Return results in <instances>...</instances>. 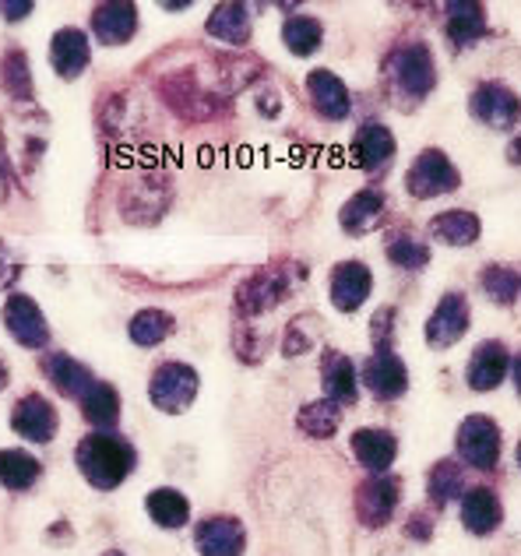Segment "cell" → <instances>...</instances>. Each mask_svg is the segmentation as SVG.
Here are the masks:
<instances>
[{"label":"cell","instance_id":"obj_13","mask_svg":"<svg viewBox=\"0 0 521 556\" xmlns=\"http://www.w3.org/2000/svg\"><path fill=\"white\" fill-rule=\"evenodd\" d=\"M469 113L475 116L480 124L494 127V130H511L518 127V96L500 81H483L480 89L472 92L469 99Z\"/></svg>","mask_w":521,"mask_h":556},{"label":"cell","instance_id":"obj_25","mask_svg":"<svg viewBox=\"0 0 521 556\" xmlns=\"http://www.w3.org/2000/svg\"><path fill=\"white\" fill-rule=\"evenodd\" d=\"M427 232H430L433 243H444V247H472L475 240H480L483 223H480V215L469 212V208H447V212L430 218Z\"/></svg>","mask_w":521,"mask_h":556},{"label":"cell","instance_id":"obj_20","mask_svg":"<svg viewBox=\"0 0 521 556\" xmlns=\"http://www.w3.org/2000/svg\"><path fill=\"white\" fill-rule=\"evenodd\" d=\"M92 36L103 42V47H124V42L135 39L138 33V8L124 4V0H106V4L92 8Z\"/></svg>","mask_w":521,"mask_h":556},{"label":"cell","instance_id":"obj_1","mask_svg":"<svg viewBox=\"0 0 521 556\" xmlns=\"http://www.w3.org/2000/svg\"><path fill=\"white\" fill-rule=\"evenodd\" d=\"M75 465L89 486L110 493L130 479L138 465V451L120 433H89L75 451Z\"/></svg>","mask_w":521,"mask_h":556},{"label":"cell","instance_id":"obj_26","mask_svg":"<svg viewBox=\"0 0 521 556\" xmlns=\"http://www.w3.org/2000/svg\"><path fill=\"white\" fill-rule=\"evenodd\" d=\"M444 11H447L444 33L455 47H472V42H480L490 33L486 8L475 4V0H455V4H447Z\"/></svg>","mask_w":521,"mask_h":556},{"label":"cell","instance_id":"obj_14","mask_svg":"<svg viewBox=\"0 0 521 556\" xmlns=\"http://www.w3.org/2000/svg\"><path fill=\"white\" fill-rule=\"evenodd\" d=\"M356 377L364 380L378 402H398L409 391V367H405L398 353H373Z\"/></svg>","mask_w":521,"mask_h":556},{"label":"cell","instance_id":"obj_16","mask_svg":"<svg viewBox=\"0 0 521 556\" xmlns=\"http://www.w3.org/2000/svg\"><path fill=\"white\" fill-rule=\"evenodd\" d=\"M508 370H511V349L504 345L500 339H486L475 345V353L469 359V367H466V384L472 391H494L500 388L504 380H508Z\"/></svg>","mask_w":521,"mask_h":556},{"label":"cell","instance_id":"obj_46","mask_svg":"<svg viewBox=\"0 0 521 556\" xmlns=\"http://www.w3.org/2000/svg\"><path fill=\"white\" fill-rule=\"evenodd\" d=\"M103 556H127V553H120V549H110V553H103Z\"/></svg>","mask_w":521,"mask_h":556},{"label":"cell","instance_id":"obj_2","mask_svg":"<svg viewBox=\"0 0 521 556\" xmlns=\"http://www.w3.org/2000/svg\"><path fill=\"white\" fill-rule=\"evenodd\" d=\"M303 278H307V268H303L300 261H282V265H268V268L251 271L233 296V314L240 320L271 314L289 292L303 286Z\"/></svg>","mask_w":521,"mask_h":556},{"label":"cell","instance_id":"obj_6","mask_svg":"<svg viewBox=\"0 0 521 556\" xmlns=\"http://www.w3.org/2000/svg\"><path fill=\"white\" fill-rule=\"evenodd\" d=\"M455 451L461 465L469 468H494L500 462V422L490 419V416H466L458 422V433H455Z\"/></svg>","mask_w":521,"mask_h":556},{"label":"cell","instance_id":"obj_23","mask_svg":"<svg viewBox=\"0 0 521 556\" xmlns=\"http://www.w3.org/2000/svg\"><path fill=\"white\" fill-rule=\"evenodd\" d=\"M458 501H461V525H466V532L486 539V535H494L500 529L504 504L490 486H472V490L461 493Z\"/></svg>","mask_w":521,"mask_h":556},{"label":"cell","instance_id":"obj_15","mask_svg":"<svg viewBox=\"0 0 521 556\" xmlns=\"http://www.w3.org/2000/svg\"><path fill=\"white\" fill-rule=\"evenodd\" d=\"M370 289H373V271L364 265V261H339L335 271H331V282H328L331 306H335L339 314H356L359 306L367 303Z\"/></svg>","mask_w":521,"mask_h":556},{"label":"cell","instance_id":"obj_4","mask_svg":"<svg viewBox=\"0 0 521 556\" xmlns=\"http://www.w3.org/2000/svg\"><path fill=\"white\" fill-rule=\"evenodd\" d=\"M198 388H201L198 370L191 367V363H177V359L158 363L149 377V399L158 413H166V416L187 413L198 399Z\"/></svg>","mask_w":521,"mask_h":556},{"label":"cell","instance_id":"obj_7","mask_svg":"<svg viewBox=\"0 0 521 556\" xmlns=\"http://www.w3.org/2000/svg\"><path fill=\"white\" fill-rule=\"evenodd\" d=\"M402 482L395 476H367L356 486L353 496V510L364 529H384V525L395 518L398 501H402Z\"/></svg>","mask_w":521,"mask_h":556},{"label":"cell","instance_id":"obj_37","mask_svg":"<svg viewBox=\"0 0 521 556\" xmlns=\"http://www.w3.org/2000/svg\"><path fill=\"white\" fill-rule=\"evenodd\" d=\"M480 286L497 306H514L521 292V275L514 265H486L480 271Z\"/></svg>","mask_w":521,"mask_h":556},{"label":"cell","instance_id":"obj_8","mask_svg":"<svg viewBox=\"0 0 521 556\" xmlns=\"http://www.w3.org/2000/svg\"><path fill=\"white\" fill-rule=\"evenodd\" d=\"M0 317H4L8 334L22 349H33V353H39V349L50 345L47 314H42L39 303L33 296H25V292H11V296L4 300V311H0Z\"/></svg>","mask_w":521,"mask_h":556},{"label":"cell","instance_id":"obj_18","mask_svg":"<svg viewBox=\"0 0 521 556\" xmlns=\"http://www.w3.org/2000/svg\"><path fill=\"white\" fill-rule=\"evenodd\" d=\"M384 215H387V194L381 187H364L342 204L339 226L350 237H367V232H373L384 223Z\"/></svg>","mask_w":521,"mask_h":556},{"label":"cell","instance_id":"obj_41","mask_svg":"<svg viewBox=\"0 0 521 556\" xmlns=\"http://www.w3.org/2000/svg\"><path fill=\"white\" fill-rule=\"evenodd\" d=\"M433 532H437V521L427 507H416L409 510V518H405V539H416V543H430Z\"/></svg>","mask_w":521,"mask_h":556},{"label":"cell","instance_id":"obj_28","mask_svg":"<svg viewBox=\"0 0 521 556\" xmlns=\"http://www.w3.org/2000/svg\"><path fill=\"white\" fill-rule=\"evenodd\" d=\"M205 33L212 39L226 42V47H247L251 42V8L247 4H215Z\"/></svg>","mask_w":521,"mask_h":556},{"label":"cell","instance_id":"obj_27","mask_svg":"<svg viewBox=\"0 0 521 556\" xmlns=\"http://www.w3.org/2000/svg\"><path fill=\"white\" fill-rule=\"evenodd\" d=\"M81 405V416L85 422L96 430V433H113L120 422V394L113 384H106V380H96V384L85 391V399L78 402Z\"/></svg>","mask_w":521,"mask_h":556},{"label":"cell","instance_id":"obj_32","mask_svg":"<svg viewBox=\"0 0 521 556\" xmlns=\"http://www.w3.org/2000/svg\"><path fill=\"white\" fill-rule=\"evenodd\" d=\"M461 493H466V472H461V465L455 458H441L427 472V496H430V504L441 510L447 504H455Z\"/></svg>","mask_w":521,"mask_h":556},{"label":"cell","instance_id":"obj_19","mask_svg":"<svg viewBox=\"0 0 521 556\" xmlns=\"http://www.w3.org/2000/svg\"><path fill=\"white\" fill-rule=\"evenodd\" d=\"M50 64H53L56 75L67 78V81L81 78L85 71H89V64H92V42H89V36H85L81 28H75V25L56 28L53 42H50Z\"/></svg>","mask_w":521,"mask_h":556},{"label":"cell","instance_id":"obj_38","mask_svg":"<svg viewBox=\"0 0 521 556\" xmlns=\"http://www.w3.org/2000/svg\"><path fill=\"white\" fill-rule=\"evenodd\" d=\"M384 254L391 265L405 271H419L430 265V247L423 240H416L412 232H391L384 243Z\"/></svg>","mask_w":521,"mask_h":556},{"label":"cell","instance_id":"obj_42","mask_svg":"<svg viewBox=\"0 0 521 556\" xmlns=\"http://www.w3.org/2000/svg\"><path fill=\"white\" fill-rule=\"evenodd\" d=\"M18 275H22V268L14 265V257H11V251H8V243L0 240V286H11Z\"/></svg>","mask_w":521,"mask_h":556},{"label":"cell","instance_id":"obj_33","mask_svg":"<svg viewBox=\"0 0 521 556\" xmlns=\"http://www.w3.org/2000/svg\"><path fill=\"white\" fill-rule=\"evenodd\" d=\"M282 42L293 56H314L325 42V25L314 14H289L282 25Z\"/></svg>","mask_w":521,"mask_h":556},{"label":"cell","instance_id":"obj_30","mask_svg":"<svg viewBox=\"0 0 521 556\" xmlns=\"http://www.w3.org/2000/svg\"><path fill=\"white\" fill-rule=\"evenodd\" d=\"M42 476V465L36 455H28L22 447H4L0 451V486L11 493H25L33 490Z\"/></svg>","mask_w":521,"mask_h":556},{"label":"cell","instance_id":"obj_22","mask_svg":"<svg viewBox=\"0 0 521 556\" xmlns=\"http://www.w3.org/2000/svg\"><path fill=\"white\" fill-rule=\"evenodd\" d=\"M307 92H310L317 116H325L331 124H342L345 116L353 113V99H350V89H345V81L325 67H317L307 75Z\"/></svg>","mask_w":521,"mask_h":556},{"label":"cell","instance_id":"obj_24","mask_svg":"<svg viewBox=\"0 0 521 556\" xmlns=\"http://www.w3.org/2000/svg\"><path fill=\"white\" fill-rule=\"evenodd\" d=\"M321 380H325V399L335 402L339 408L356 405L359 399V377H356V363L339 353V349H328L321 356Z\"/></svg>","mask_w":521,"mask_h":556},{"label":"cell","instance_id":"obj_45","mask_svg":"<svg viewBox=\"0 0 521 556\" xmlns=\"http://www.w3.org/2000/svg\"><path fill=\"white\" fill-rule=\"evenodd\" d=\"M11 384V367H8V359L0 356V391H4Z\"/></svg>","mask_w":521,"mask_h":556},{"label":"cell","instance_id":"obj_31","mask_svg":"<svg viewBox=\"0 0 521 556\" xmlns=\"http://www.w3.org/2000/svg\"><path fill=\"white\" fill-rule=\"evenodd\" d=\"M173 331H177V317H173L169 311H158V306H144V311H138L127 325L130 342L141 345V349L163 345Z\"/></svg>","mask_w":521,"mask_h":556},{"label":"cell","instance_id":"obj_35","mask_svg":"<svg viewBox=\"0 0 521 556\" xmlns=\"http://www.w3.org/2000/svg\"><path fill=\"white\" fill-rule=\"evenodd\" d=\"M0 89H4L11 99L18 102H33L36 89H33V71H28V56L22 47H11L0 56Z\"/></svg>","mask_w":521,"mask_h":556},{"label":"cell","instance_id":"obj_44","mask_svg":"<svg viewBox=\"0 0 521 556\" xmlns=\"http://www.w3.org/2000/svg\"><path fill=\"white\" fill-rule=\"evenodd\" d=\"M8 190H11V169L4 163V155H0V201L8 198Z\"/></svg>","mask_w":521,"mask_h":556},{"label":"cell","instance_id":"obj_17","mask_svg":"<svg viewBox=\"0 0 521 556\" xmlns=\"http://www.w3.org/2000/svg\"><path fill=\"white\" fill-rule=\"evenodd\" d=\"M39 370L47 374L50 388L61 394V399H71V402H81L85 391L99 380L81 359H75L71 353H47L39 359Z\"/></svg>","mask_w":521,"mask_h":556},{"label":"cell","instance_id":"obj_11","mask_svg":"<svg viewBox=\"0 0 521 556\" xmlns=\"http://www.w3.org/2000/svg\"><path fill=\"white\" fill-rule=\"evenodd\" d=\"M194 546L201 556H243L247 553V529L233 515H212L194 525Z\"/></svg>","mask_w":521,"mask_h":556},{"label":"cell","instance_id":"obj_29","mask_svg":"<svg viewBox=\"0 0 521 556\" xmlns=\"http://www.w3.org/2000/svg\"><path fill=\"white\" fill-rule=\"evenodd\" d=\"M144 510H149V518L166 532H177V529H183L187 521H191V501H187V496L180 490H173V486L152 490L149 496H144Z\"/></svg>","mask_w":521,"mask_h":556},{"label":"cell","instance_id":"obj_43","mask_svg":"<svg viewBox=\"0 0 521 556\" xmlns=\"http://www.w3.org/2000/svg\"><path fill=\"white\" fill-rule=\"evenodd\" d=\"M33 8H36V4H28V0H25V4H0V11H4V18H8V22H22Z\"/></svg>","mask_w":521,"mask_h":556},{"label":"cell","instance_id":"obj_39","mask_svg":"<svg viewBox=\"0 0 521 556\" xmlns=\"http://www.w3.org/2000/svg\"><path fill=\"white\" fill-rule=\"evenodd\" d=\"M271 334L268 331H257L251 320H237L233 325V353L243 359V363H260L268 356V349H271Z\"/></svg>","mask_w":521,"mask_h":556},{"label":"cell","instance_id":"obj_34","mask_svg":"<svg viewBox=\"0 0 521 556\" xmlns=\"http://www.w3.org/2000/svg\"><path fill=\"white\" fill-rule=\"evenodd\" d=\"M296 427H300V433H307L310 441H328V437H335L342 427V408L328 399L307 402L296 413Z\"/></svg>","mask_w":521,"mask_h":556},{"label":"cell","instance_id":"obj_21","mask_svg":"<svg viewBox=\"0 0 521 556\" xmlns=\"http://www.w3.org/2000/svg\"><path fill=\"white\" fill-rule=\"evenodd\" d=\"M350 447L356 462L367 468L370 476H387V468L398 458V437L384 427H364L350 437Z\"/></svg>","mask_w":521,"mask_h":556},{"label":"cell","instance_id":"obj_36","mask_svg":"<svg viewBox=\"0 0 521 556\" xmlns=\"http://www.w3.org/2000/svg\"><path fill=\"white\" fill-rule=\"evenodd\" d=\"M321 325H325V320L317 317L314 311L296 314V317L285 325L282 353H285V356H307V353H314L317 342H321Z\"/></svg>","mask_w":521,"mask_h":556},{"label":"cell","instance_id":"obj_9","mask_svg":"<svg viewBox=\"0 0 521 556\" xmlns=\"http://www.w3.org/2000/svg\"><path fill=\"white\" fill-rule=\"evenodd\" d=\"M469 325H472V306L466 292H444L441 303L433 306V314L427 317L423 339L433 349H452L455 342L466 339Z\"/></svg>","mask_w":521,"mask_h":556},{"label":"cell","instance_id":"obj_3","mask_svg":"<svg viewBox=\"0 0 521 556\" xmlns=\"http://www.w3.org/2000/svg\"><path fill=\"white\" fill-rule=\"evenodd\" d=\"M384 78L402 102H423L437 85V61L423 39L398 42L384 61Z\"/></svg>","mask_w":521,"mask_h":556},{"label":"cell","instance_id":"obj_10","mask_svg":"<svg viewBox=\"0 0 521 556\" xmlns=\"http://www.w3.org/2000/svg\"><path fill=\"white\" fill-rule=\"evenodd\" d=\"M11 430L28 444H50L56 430H61V416H56V408L47 394L28 391L11 408Z\"/></svg>","mask_w":521,"mask_h":556},{"label":"cell","instance_id":"obj_40","mask_svg":"<svg viewBox=\"0 0 521 556\" xmlns=\"http://www.w3.org/2000/svg\"><path fill=\"white\" fill-rule=\"evenodd\" d=\"M395 334H398V311L395 306H378V314L370 317L373 353H395Z\"/></svg>","mask_w":521,"mask_h":556},{"label":"cell","instance_id":"obj_5","mask_svg":"<svg viewBox=\"0 0 521 556\" xmlns=\"http://www.w3.org/2000/svg\"><path fill=\"white\" fill-rule=\"evenodd\" d=\"M458 187H461V173L441 149H423L416 155V163L409 166V173H405V190H409L416 201L455 194Z\"/></svg>","mask_w":521,"mask_h":556},{"label":"cell","instance_id":"obj_12","mask_svg":"<svg viewBox=\"0 0 521 556\" xmlns=\"http://www.w3.org/2000/svg\"><path fill=\"white\" fill-rule=\"evenodd\" d=\"M353 163L367 173V177H384L395 163V135L381 121H367L356 127L353 138Z\"/></svg>","mask_w":521,"mask_h":556}]
</instances>
